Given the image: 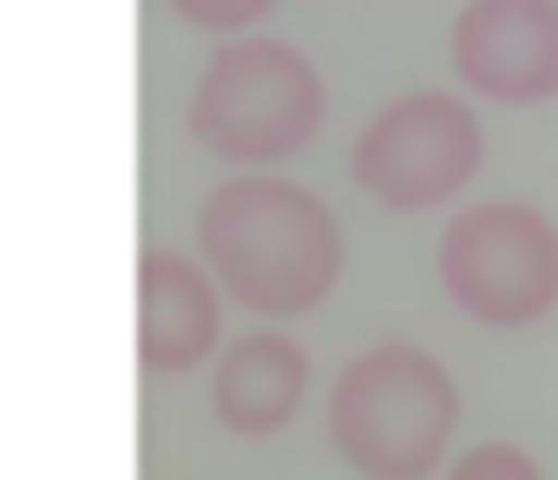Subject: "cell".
<instances>
[{
    "instance_id": "obj_1",
    "label": "cell",
    "mask_w": 558,
    "mask_h": 480,
    "mask_svg": "<svg viewBox=\"0 0 558 480\" xmlns=\"http://www.w3.org/2000/svg\"><path fill=\"white\" fill-rule=\"evenodd\" d=\"M204 277L256 316H310L342 284V224L336 211L269 171H236L197 204Z\"/></svg>"
},
{
    "instance_id": "obj_2",
    "label": "cell",
    "mask_w": 558,
    "mask_h": 480,
    "mask_svg": "<svg viewBox=\"0 0 558 480\" xmlns=\"http://www.w3.org/2000/svg\"><path fill=\"white\" fill-rule=\"evenodd\" d=\"M460 388L414 343L362 349L329 388V441L362 480H427L453 441Z\"/></svg>"
},
{
    "instance_id": "obj_3",
    "label": "cell",
    "mask_w": 558,
    "mask_h": 480,
    "mask_svg": "<svg viewBox=\"0 0 558 480\" xmlns=\"http://www.w3.org/2000/svg\"><path fill=\"white\" fill-rule=\"evenodd\" d=\"M323 125V73L283 40H230L191 93V132L230 165H276Z\"/></svg>"
},
{
    "instance_id": "obj_4",
    "label": "cell",
    "mask_w": 558,
    "mask_h": 480,
    "mask_svg": "<svg viewBox=\"0 0 558 480\" xmlns=\"http://www.w3.org/2000/svg\"><path fill=\"white\" fill-rule=\"evenodd\" d=\"M434 271L486 329H525L558 303V230L532 204H473L440 230Z\"/></svg>"
},
{
    "instance_id": "obj_5",
    "label": "cell",
    "mask_w": 558,
    "mask_h": 480,
    "mask_svg": "<svg viewBox=\"0 0 558 480\" xmlns=\"http://www.w3.org/2000/svg\"><path fill=\"white\" fill-rule=\"evenodd\" d=\"M486 158V132L473 119L466 99L453 93H408L388 112L368 119V132L355 139V184L388 204V211H427L447 204L453 191H466V178Z\"/></svg>"
},
{
    "instance_id": "obj_6",
    "label": "cell",
    "mask_w": 558,
    "mask_h": 480,
    "mask_svg": "<svg viewBox=\"0 0 558 480\" xmlns=\"http://www.w3.org/2000/svg\"><path fill=\"white\" fill-rule=\"evenodd\" d=\"M453 73L499 106L551 99L558 0H466V14L453 21Z\"/></svg>"
},
{
    "instance_id": "obj_7",
    "label": "cell",
    "mask_w": 558,
    "mask_h": 480,
    "mask_svg": "<svg viewBox=\"0 0 558 480\" xmlns=\"http://www.w3.org/2000/svg\"><path fill=\"white\" fill-rule=\"evenodd\" d=\"M217 284L184 251H145L138 257V369L145 375H184L217 349Z\"/></svg>"
},
{
    "instance_id": "obj_8",
    "label": "cell",
    "mask_w": 558,
    "mask_h": 480,
    "mask_svg": "<svg viewBox=\"0 0 558 480\" xmlns=\"http://www.w3.org/2000/svg\"><path fill=\"white\" fill-rule=\"evenodd\" d=\"M303 395H310V356L283 329H250V336H236L217 356V375H210V408L243 441L283 434L296 421Z\"/></svg>"
},
{
    "instance_id": "obj_9",
    "label": "cell",
    "mask_w": 558,
    "mask_h": 480,
    "mask_svg": "<svg viewBox=\"0 0 558 480\" xmlns=\"http://www.w3.org/2000/svg\"><path fill=\"white\" fill-rule=\"evenodd\" d=\"M447 480H545V473H538V460H532L525 447H512V441H480V447H466V454L447 467Z\"/></svg>"
},
{
    "instance_id": "obj_10",
    "label": "cell",
    "mask_w": 558,
    "mask_h": 480,
    "mask_svg": "<svg viewBox=\"0 0 558 480\" xmlns=\"http://www.w3.org/2000/svg\"><path fill=\"white\" fill-rule=\"evenodd\" d=\"M276 8V0H171V14L191 21V27H210V34H230V27H250Z\"/></svg>"
}]
</instances>
